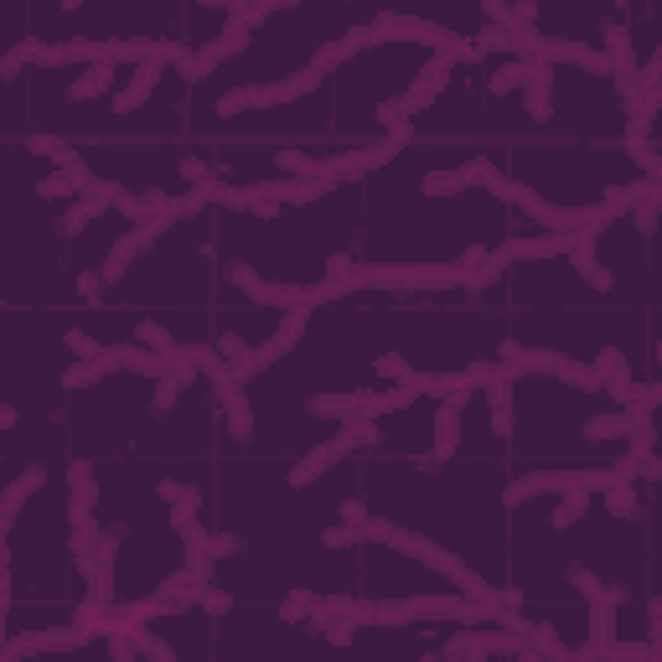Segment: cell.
<instances>
[{"mask_svg":"<svg viewBox=\"0 0 662 662\" xmlns=\"http://www.w3.org/2000/svg\"><path fill=\"white\" fill-rule=\"evenodd\" d=\"M466 399H471V394H450V399H440V409H435V450H430V456H440V461L456 456V440H461V409H466Z\"/></svg>","mask_w":662,"mask_h":662,"instance_id":"14","label":"cell"},{"mask_svg":"<svg viewBox=\"0 0 662 662\" xmlns=\"http://www.w3.org/2000/svg\"><path fill=\"white\" fill-rule=\"evenodd\" d=\"M590 497H595V492H585V487H569V492L559 497V507L549 513V528H559V533H564V528H575V523L590 513Z\"/></svg>","mask_w":662,"mask_h":662,"instance_id":"25","label":"cell"},{"mask_svg":"<svg viewBox=\"0 0 662 662\" xmlns=\"http://www.w3.org/2000/svg\"><path fill=\"white\" fill-rule=\"evenodd\" d=\"M373 373H378V378H388V383H409V378H414L409 357H399V352H383L378 363H373Z\"/></svg>","mask_w":662,"mask_h":662,"instance_id":"36","label":"cell"},{"mask_svg":"<svg viewBox=\"0 0 662 662\" xmlns=\"http://www.w3.org/2000/svg\"><path fill=\"white\" fill-rule=\"evenodd\" d=\"M99 507V476H94V461H68V528L88 523Z\"/></svg>","mask_w":662,"mask_h":662,"instance_id":"9","label":"cell"},{"mask_svg":"<svg viewBox=\"0 0 662 662\" xmlns=\"http://www.w3.org/2000/svg\"><path fill=\"white\" fill-rule=\"evenodd\" d=\"M37 197H47V202H57V197H78V187H73V176L57 166L52 176H42V182H37Z\"/></svg>","mask_w":662,"mask_h":662,"instance_id":"35","label":"cell"},{"mask_svg":"<svg viewBox=\"0 0 662 662\" xmlns=\"http://www.w3.org/2000/svg\"><path fill=\"white\" fill-rule=\"evenodd\" d=\"M481 6H492V0H481Z\"/></svg>","mask_w":662,"mask_h":662,"instance_id":"56","label":"cell"},{"mask_svg":"<svg viewBox=\"0 0 662 662\" xmlns=\"http://www.w3.org/2000/svg\"><path fill=\"white\" fill-rule=\"evenodd\" d=\"M363 47H373L368 26H363V32H347V37H337V42H321V47L311 52V68H316V73H337V68L347 63V57H357Z\"/></svg>","mask_w":662,"mask_h":662,"instance_id":"17","label":"cell"},{"mask_svg":"<svg viewBox=\"0 0 662 662\" xmlns=\"http://www.w3.org/2000/svg\"><path fill=\"white\" fill-rule=\"evenodd\" d=\"M306 414H316V419H352V414H363V394H316V399H306Z\"/></svg>","mask_w":662,"mask_h":662,"instance_id":"24","label":"cell"},{"mask_svg":"<svg viewBox=\"0 0 662 662\" xmlns=\"http://www.w3.org/2000/svg\"><path fill=\"white\" fill-rule=\"evenodd\" d=\"M450 68H456V63H450V57H445V52H435V57H430V63H425V68H419V78H414V88H404V94H399V99H404V109H409V114H419V109H430V104H435V99L445 94V88H450Z\"/></svg>","mask_w":662,"mask_h":662,"instance_id":"10","label":"cell"},{"mask_svg":"<svg viewBox=\"0 0 662 662\" xmlns=\"http://www.w3.org/2000/svg\"><path fill=\"white\" fill-rule=\"evenodd\" d=\"M363 518H368V502L363 497H347L342 502V523H363Z\"/></svg>","mask_w":662,"mask_h":662,"instance_id":"50","label":"cell"},{"mask_svg":"<svg viewBox=\"0 0 662 662\" xmlns=\"http://www.w3.org/2000/svg\"><path fill=\"white\" fill-rule=\"evenodd\" d=\"M321 544L326 549H352V544H363V533H357V523H337V528L321 533Z\"/></svg>","mask_w":662,"mask_h":662,"instance_id":"43","label":"cell"},{"mask_svg":"<svg viewBox=\"0 0 662 662\" xmlns=\"http://www.w3.org/2000/svg\"><path fill=\"white\" fill-rule=\"evenodd\" d=\"M16 425H21V414L11 404H0V430H16Z\"/></svg>","mask_w":662,"mask_h":662,"instance_id":"51","label":"cell"},{"mask_svg":"<svg viewBox=\"0 0 662 662\" xmlns=\"http://www.w3.org/2000/svg\"><path fill=\"white\" fill-rule=\"evenodd\" d=\"M569 580H575V590L590 600V647H580L575 657H580V662L606 657V647L616 642V611L626 606V585H600L585 564L569 569Z\"/></svg>","mask_w":662,"mask_h":662,"instance_id":"1","label":"cell"},{"mask_svg":"<svg viewBox=\"0 0 662 662\" xmlns=\"http://www.w3.org/2000/svg\"><path fill=\"white\" fill-rule=\"evenodd\" d=\"M409 109H404V99H388V104H378V125L388 130V135H409Z\"/></svg>","mask_w":662,"mask_h":662,"instance_id":"31","label":"cell"},{"mask_svg":"<svg viewBox=\"0 0 662 662\" xmlns=\"http://www.w3.org/2000/svg\"><path fill=\"white\" fill-rule=\"evenodd\" d=\"M595 373L606 378V383H616V378H631V368H626L621 347H600V352H595Z\"/></svg>","mask_w":662,"mask_h":662,"instance_id":"34","label":"cell"},{"mask_svg":"<svg viewBox=\"0 0 662 662\" xmlns=\"http://www.w3.org/2000/svg\"><path fill=\"white\" fill-rule=\"evenodd\" d=\"M114 352H119V363H125L130 373H140V378H166V373H171V357L150 352V347L140 352V347H125V342H119Z\"/></svg>","mask_w":662,"mask_h":662,"instance_id":"23","label":"cell"},{"mask_svg":"<svg viewBox=\"0 0 662 662\" xmlns=\"http://www.w3.org/2000/svg\"><path fill=\"white\" fill-rule=\"evenodd\" d=\"M197 611H202V616H228V611H233V590H223V585L207 580V585L197 590Z\"/></svg>","mask_w":662,"mask_h":662,"instance_id":"30","label":"cell"},{"mask_svg":"<svg viewBox=\"0 0 662 662\" xmlns=\"http://www.w3.org/2000/svg\"><path fill=\"white\" fill-rule=\"evenodd\" d=\"M135 337H140V347H150V352L171 357V363H176V352H182V342H176L161 321H140V326H135Z\"/></svg>","mask_w":662,"mask_h":662,"instance_id":"27","label":"cell"},{"mask_svg":"<svg viewBox=\"0 0 662 662\" xmlns=\"http://www.w3.org/2000/svg\"><path fill=\"white\" fill-rule=\"evenodd\" d=\"M161 497H166V502H192V507L207 502L202 487H192V481H161Z\"/></svg>","mask_w":662,"mask_h":662,"instance_id":"42","label":"cell"},{"mask_svg":"<svg viewBox=\"0 0 662 662\" xmlns=\"http://www.w3.org/2000/svg\"><path fill=\"white\" fill-rule=\"evenodd\" d=\"M83 6V0H63V11H78Z\"/></svg>","mask_w":662,"mask_h":662,"instance_id":"54","label":"cell"},{"mask_svg":"<svg viewBox=\"0 0 662 662\" xmlns=\"http://www.w3.org/2000/svg\"><path fill=\"white\" fill-rule=\"evenodd\" d=\"M94 642V631L83 621H68V626H42V631H26V637H11L6 642V662H21L26 652H73V647H88Z\"/></svg>","mask_w":662,"mask_h":662,"instance_id":"4","label":"cell"},{"mask_svg":"<svg viewBox=\"0 0 662 662\" xmlns=\"http://www.w3.org/2000/svg\"><path fill=\"white\" fill-rule=\"evenodd\" d=\"M114 368H125V363H119V352L109 347L104 357H78V363L63 373V388H68V394H78V388H94V383H104Z\"/></svg>","mask_w":662,"mask_h":662,"instance_id":"18","label":"cell"},{"mask_svg":"<svg viewBox=\"0 0 662 662\" xmlns=\"http://www.w3.org/2000/svg\"><path fill=\"white\" fill-rule=\"evenodd\" d=\"M642 476H647V481H662V461L647 456V461H642Z\"/></svg>","mask_w":662,"mask_h":662,"instance_id":"52","label":"cell"},{"mask_svg":"<svg viewBox=\"0 0 662 662\" xmlns=\"http://www.w3.org/2000/svg\"><path fill=\"white\" fill-rule=\"evenodd\" d=\"M662 83V47L647 57V68H642V88H657Z\"/></svg>","mask_w":662,"mask_h":662,"instance_id":"49","label":"cell"},{"mask_svg":"<svg viewBox=\"0 0 662 662\" xmlns=\"http://www.w3.org/2000/svg\"><path fill=\"white\" fill-rule=\"evenodd\" d=\"M352 269H357V264H352L347 254H331V259H326V280H337V285H352Z\"/></svg>","mask_w":662,"mask_h":662,"instance_id":"48","label":"cell"},{"mask_svg":"<svg viewBox=\"0 0 662 662\" xmlns=\"http://www.w3.org/2000/svg\"><path fill=\"white\" fill-rule=\"evenodd\" d=\"M569 238H575V233H538V238H513V244H507V254H513V264H528V259H559V254H569Z\"/></svg>","mask_w":662,"mask_h":662,"instance_id":"20","label":"cell"},{"mask_svg":"<svg viewBox=\"0 0 662 662\" xmlns=\"http://www.w3.org/2000/svg\"><path fill=\"white\" fill-rule=\"evenodd\" d=\"M306 321H311V306H295V311H285V321L275 326V337H269V342H259V347H254V352L244 357V363L233 368V373L244 378V383H249V378H259L269 363H280V357H285L290 347H300V337H306Z\"/></svg>","mask_w":662,"mask_h":662,"instance_id":"3","label":"cell"},{"mask_svg":"<svg viewBox=\"0 0 662 662\" xmlns=\"http://www.w3.org/2000/svg\"><path fill=\"white\" fill-rule=\"evenodd\" d=\"M21 145H26V150H32V156H37V161H52V166H63V161L73 156V145H68L63 135H26Z\"/></svg>","mask_w":662,"mask_h":662,"instance_id":"28","label":"cell"},{"mask_svg":"<svg viewBox=\"0 0 662 662\" xmlns=\"http://www.w3.org/2000/svg\"><path fill=\"white\" fill-rule=\"evenodd\" d=\"M321 78H326V73L300 68V73H290V78H280V83H244V88H228L213 114H218V119H233V114H244V109H275V104H290V99H306V94H316Z\"/></svg>","mask_w":662,"mask_h":662,"instance_id":"2","label":"cell"},{"mask_svg":"<svg viewBox=\"0 0 662 662\" xmlns=\"http://www.w3.org/2000/svg\"><path fill=\"white\" fill-rule=\"evenodd\" d=\"M523 109H528V119H538V125H549V119H554V63H544V57H528Z\"/></svg>","mask_w":662,"mask_h":662,"instance_id":"11","label":"cell"},{"mask_svg":"<svg viewBox=\"0 0 662 662\" xmlns=\"http://www.w3.org/2000/svg\"><path fill=\"white\" fill-rule=\"evenodd\" d=\"M647 642H652V662H662V595L647 600Z\"/></svg>","mask_w":662,"mask_h":662,"instance_id":"39","label":"cell"},{"mask_svg":"<svg viewBox=\"0 0 662 662\" xmlns=\"http://www.w3.org/2000/svg\"><path fill=\"white\" fill-rule=\"evenodd\" d=\"M207 383H213V394H218V404H223L228 435H233V440H254V404H249V394H244V378L233 373V363L218 368V373H207Z\"/></svg>","mask_w":662,"mask_h":662,"instance_id":"5","label":"cell"},{"mask_svg":"<svg viewBox=\"0 0 662 662\" xmlns=\"http://www.w3.org/2000/svg\"><path fill=\"white\" fill-rule=\"evenodd\" d=\"M26 63H32V57H26V47H21V42H16V47H11V52H6V57H0V83H16V78H21V68H26Z\"/></svg>","mask_w":662,"mask_h":662,"instance_id":"45","label":"cell"},{"mask_svg":"<svg viewBox=\"0 0 662 662\" xmlns=\"http://www.w3.org/2000/svg\"><path fill=\"white\" fill-rule=\"evenodd\" d=\"M569 487H580V471H533V476H518L513 487L502 492L507 507H523L533 497H549V492H569Z\"/></svg>","mask_w":662,"mask_h":662,"instance_id":"13","label":"cell"},{"mask_svg":"<svg viewBox=\"0 0 662 662\" xmlns=\"http://www.w3.org/2000/svg\"><path fill=\"white\" fill-rule=\"evenodd\" d=\"M637 435V414L631 409H616V414H595V419H585V440H631Z\"/></svg>","mask_w":662,"mask_h":662,"instance_id":"21","label":"cell"},{"mask_svg":"<svg viewBox=\"0 0 662 662\" xmlns=\"http://www.w3.org/2000/svg\"><path fill=\"white\" fill-rule=\"evenodd\" d=\"M135 647H140L145 657H156V662H176V647H171V642H161L150 626H140V631H135Z\"/></svg>","mask_w":662,"mask_h":662,"instance_id":"37","label":"cell"},{"mask_svg":"<svg viewBox=\"0 0 662 662\" xmlns=\"http://www.w3.org/2000/svg\"><path fill=\"white\" fill-rule=\"evenodd\" d=\"M228 285H233V290H244L249 300H254V295L264 290V280H259V269H254V264H244V259H233V264H228Z\"/></svg>","mask_w":662,"mask_h":662,"instance_id":"33","label":"cell"},{"mask_svg":"<svg viewBox=\"0 0 662 662\" xmlns=\"http://www.w3.org/2000/svg\"><path fill=\"white\" fill-rule=\"evenodd\" d=\"M104 269H83V275H78V295L88 300V306H99V300H104Z\"/></svg>","mask_w":662,"mask_h":662,"instance_id":"47","label":"cell"},{"mask_svg":"<svg viewBox=\"0 0 662 662\" xmlns=\"http://www.w3.org/2000/svg\"><path fill=\"white\" fill-rule=\"evenodd\" d=\"M368 37L373 42H425V47H435V52H445L450 37L445 26H435V21H419V16H399V11H383L373 26H368Z\"/></svg>","mask_w":662,"mask_h":662,"instance_id":"6","label":"cell"},{"mask_svg":"<svg viewBox=\"0 0 662 662\" xmlns=\"http://www.w3.org/2000/svg\"><path fill=\"white\" fill-rule=\"evenodd\" d=\"M657 368H662V342H657Z\"/></svg>","mask_w":662,"mask_h":662,"instance_id":"55","label":"cell"},{"mask_svg":"<svg viewBox=\"0 0 662 662\" xmlns=\"http://www.w3.org/2000/svg\"><path fill=\"white\" fill-rule=\"evenodd\" d=\"M218 352H223V357H228V363L238 368V363H244V357H249L254 347H249L244 337H238V331H223V337H218Z\"/></svg>","mask_w":662,"mask_h":662,"instance_id":"46","label":"cell"},{"mask_svg":"<svg viewBox=\"0 0 662 662\" xmlns=\"http://www.w3.org/2000/svg\"><path fill=\"white\" fill-rule=\"evenodd\" d=\"M119 197H125V187H114V182H104L99 192H78V197L63 207V218H57V233H63V238L83 233L88 223H99V218L109 213V207H114Z\"/></svg>","mask_w":662,"mask_h":662,"instance_id":"8","label":"cell"},{"mask_svg":"<svg viewBox=\"0 0 662 662\" xmlns=\"http://www.w3.org/2000/svg\"><path fill=\"white\" fill-rule=\"evenodd\" d=\"M606 513H611L616 523H631V518L642 513L637 487H631V481H611V487H606Z\"/></svg>","mask_w":662,"mask_h":662,"instance_id":"26","label":"cell"},{"mask_svg":"<svg viewBox=\"0 0 662 662\" xmlns=\"http://www.w3.org/2000/svg\"><path fill=\"white\" fill-rule=\"evenodd\" d=\"M244 47H249V32H244V26H223V32H218L213 42H202V47H192V52H187L182 78H187V83H202L207 73H218V68L228 63V57H238Z\"/></svg>","mask_w":662,"mask_h":662,"instance_id":"7","label":"cell"},{"mask_svg":"<svg viewBox=\"0 0 662 662\" xmlns=\"http://www.w3.org/2000/svg\"><path fill=\"white\" fill-rule=\"evenodd\" d=\"M202 6H213V11H233L238 0H202Z\"/></svg>","mask_w":662,"mask_h":662,"instance_id":"53","label":"cell"},{"mask_svg":"<svg viewBox=\"0 0 662 662\" xmlns=\"http://www.w3.org/2000/svg\"><path fill=\"white\" fill-rule=\"evenodd\" d=\"M523 78H528V63H502L492 73V94H513V88H523Z\"/></svg>","mask_w":662,"mask_h":662,"instance_id":"38","label":"cell"},{"mask_svg":"<svg viewBox=\"0 0 662 662\" xmlns=\"http://www.w3.org/2000/svg\"><path fill=\"white\" fill-rule=\"evenodd\" d=\"M176 166H182V182H187V187H202V182H213V176H218V171L207 166L202 156H182Z\"/></svg>","mask_w":662,"mask_h":662,"instance_id":"41","label":"cell"},{"mask_svg":"<svg viewBox=\"0 0 662 662\" xmlns=\"http://www.w3.org/2000/svg\"><path fill=\"white\" fill-rule=\"evenodd\" d=\"M606 657L611 662H652V642H611Z\"/></svg>","mask_w":662,"mask_h":662,"instance_id":"40","label":"cell"},{"mask_svg":"<svg viewBox=\"0 0 662 662\" xmlns=\"http://www.w3.org/2000/svg\"><path fill=\"white\" fill-rule=\"evenodd\" d=\"M161 73H166V63H140L135 73H130V83L125 88H119V94H114V114L119 119H125V114H135L150 94H156V83H161Z\"/></svg>","mask_w":662,"mask_h":662,"instance_id":"16","label":"cell"},{"mask_svg":"<svg viewBox=\"0 0 662 662\" xmlns=\"http://www.w3.org/2000/svg\"><path fill=\"white\" fill-rule=\"evenodd\" d=\"M316 600H321V595H311V590H290V595L280 600V621H306V616L316 611Z\"/></svg>","mask_w":662,"mask_h":662,"instance_id":"32","label":"cell"},{"mask_svg":"<svg viewBox=\"0 0 662 662\" xmlns=\"http://www.w3.org/2000/svg\"><path fill=\"white\" fill-rule=\"evenodd\" d=\"M487 414H492V435L513 440V378H507V373H497L487 383Z\"/></svg>","mask_w":662,"mask_h":662,"instance_id":"19","label":"cell"},{"mask_svg":"<svg viewBox=\"0 0 662 662\" xmlns=\"http://www.w3.org/2000/svg\"><path fill=\"white\" fill-rule=\"evenodd\" d=\"M42 487H47V466H42V461H32V466H26V471L11 481L6 492H0V538H6V533L16 528V518H21L26 497H32V492H42Z\"/></svg>","mask_w":662,"mask_h":662,"instance_id":"12","label":"cell"},{"mask_svg":"<svg viewBox=\"0 0 662 662\" xmlns=\"http://www.w3.org/2000/svg\"><path fill=\"white\" fill-rule=\"evenodd\" d=\"M63 342H68L73 357H104L109 352V347H99L94 337H88V331H63Z\"/></svg>","mask_w":662,"mask_h":662,"instance_id":"44","label":"cell"},{"mask_svg":"<svg viewBox=\"0 0 662 662\" xmlns=\"http://www.w3.org/2000/svg\"><path fill=\"white\" fill-rule=\"evenodd\" d=\"M564 259L580 269V280H585L590 290H611V285H616V275L595 259V238H590V233H575V238H569V254H564Z\"/></svg>","mask_w":662,"mask_h":662,"instance_id":"15","label":"cell"},{"mask_svg":"<svg viewBox=\"0 0 662 662\" xmlns=\"http://www.w3.org/2000/svg\"><path fill=\"white\" fill-rule=\"evenodd\" d=\"M114 68L119 63H94L78 83H68V104H88V99H104L109 94V83H114Z\"/></svg>","mask_w":662,"mask_h":662,"instance_id":"22","label":"cell"},{"mask_svg":"<svg viewBox=\"0 0 662 662\" xmlns=\"http://www.w3.org/2000/svg\"><path fill=\"white\" fill-rule=\"evenodd\" d=\"M471 182H466V171L456 166V171H430L425 182H419V192L425 197H456V192H466Z\"/></svg>","mask_w":662,"mask_h":662,"instance_id":"29","label":"cell"}]
</instances>
